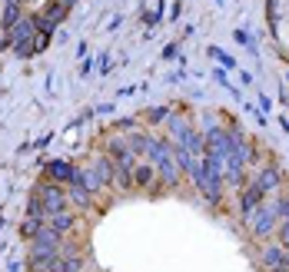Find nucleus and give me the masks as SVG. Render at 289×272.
Here are the masks:
<instances>
[{
    "label": "nucleus",
    "instance_id": "obj_1",
    "mask_svg": "<svg viewBox=\"0 0 289 272\" xmlns=\"http://www.w3.org/2000/svg\"><path fill=\"white\" fill-rule=\"evenodd\" d=\"M34 40H37V20H34V14H23V17L3 34L0 50H14L20 60H30V56H34Z\"/></svg>",
    "mask_w": 289,
    "mask_h": 272
},
{
    "label": "nucleus",
    "instance_id": "obj_2",
    "mask_svg": "<svg viewBox=\"0 0 289 272\" xmlns=\"http://www.w3.org/2000/svg\"><path fill=\"white\" fill-rule=\"evenodd\" d=\"M246 226H250V236L253 239H266L276 236V226H279V216H276V202L272 199H263V206H256V213L253 216L243 219Z\"/></svg>",
    "mask_w": 289,
    "mask_h": 272
},
{
    "label": "nucleus",
    "instance_id": "obj_3",
    "mask_svg": "<svg viewBox=\"0 0 289 272\" xmlns=\"http://www.w3.org/2000/svg\"><path fill=\"white\" fill-rule=\"evenodd\" d=\"M63 239H67V236H60L57 229H50V226L43 222V226H40V233L30 239V253H27V259H30V262L54 259V255L60 253V246H63Z\"/></svg>",
    "mask_w": 289,
    "mask_h": 272
},
{
    "label": "nucleus",
    "instance_id": "obj_4",
    "mask_svg": "<svg viewBox=\"0 0 289 272\" xmlns=\"http://www.w3.org/2000/svg\"><path fill=\"white\" fill-rule=\"evenodd\" d=\"M34 196L40 199V206H43L47 216H54L60 209H70V202H67V186H60V182L40 180L37 186H34Z\"/></svg>",
    "mask_w": 289,
    "mask_h": 272
},
{
    "label": "nucleus",
    "instance_id": "obj_5",
    "mask_svg": "<svg viewBox=\"0 0 289 272\" xmlns=\"http://www.w3.org/2000/svg\"><path fill=\"white\" fill-rule=\"evenodd\" d=\"M67 14H70V10H67V7H60L57 0H47L37 14H34V20H37V30H40V34H57L60 23L67 20Z\"/></svg>",
    "mask_w": 289,
    "mask_h": 272
},
{
    "label": "nucleus",
    "instance_id": "obj_6",
    "mask_svg": "<svg viewBox=\"0 0 289 272\" xmlns=\"http://www.w3.org/2000/svg\"><path fill=\"white\" fill-rule=\"evenodd\" d=\"M190 180H193V186L203 193V199L210 202V206H219V202H223V180H219V176H213V173H206L203 163H199V169L193 173Z\"/></svg>",
    "mask_w": 289,
    "mask_h": 272
},
{
    "label": "nucleus",
    "instance_id": "obj_7",
    "mask_svg": "<svg viewBox=\"0 0 289 272\" xmlns=\"http://www.w3.org/2000/svg\"><path fill=\"white\" fill-rule=\"evenodd\" d=\"M250 182L263 193V196H272V193H279V189H283V169L270 163V166H263V169H259Z\"/></svg>",
    "mask_w": 289,
    "mask_h": 272
},
{
    "label": "nucleus",
    "instance_id": "obj_8",
    "mask_svg": "<svg viewBox=\"0 0 289 272\" xmlns=\"http://www.w3.org/2000/svg\"><path fill=\"white\" fill-rule=\"evenodd\" d=\"M73 176H77V166L70 163V160H47V163H43V180L60 182V186H70Z\"/></svg>",
    "mask_w": 289,
    "mask_h": 272
},
{
    "label": "nucleus",
    "instance_id": "obj_9",
    "mask_svg": "<svg viewBox=\"0 0 289 272\" xmlns=\"http://www.w3.org/2000/svg\"><path fill=\"white\" fill-rule=\"evenodd\" d=\"M156 166L153 163H143V160H136L133 166V189H146V193H160L163 189V182H156Z\"/></svg>",
    "mask_w": 289,
    "mask_h": 272
},
{
    "label": "nucleus",
    "instance_id": "obj_10",
    "mask_svg": "<svg viewBox=\"0 0 289 272\" xmlns=\"http://www.w3.org/2000/svg\"><path fill=\"white\" fill-rule=\"evenodd\" d=\"M43 222H47L50 229H57L60 236H70V233H77V229H80L77 209H60V213H54V216H47Z\"/></svg>",
    "mask_w": 289,
    "mask_h": 272
},
{
    "label": "nucleus",
    "instance_id": "obj_11",
    "mask_svg": "<svg viewBox=\"0 0 289 272\" xmlns=\"http://www.w3.org/2000/svg\"><path fill=\"white\" fill-rule=\"evenodd\" d=\"M263 199H266V196H263L253 182H246V186L239 189V202H236V206H239V219L253 216V213H256V206H263Z\"/></svg>",
    "mask_w": 289,
    "mask_h": 272
},
{
    "label": "nucleus",
    "instance_id": "obj_12",
    "mask_svg": "<svg viewBox=\"0 0 289 272\" xmlns=\"http://www.w3.org/2000/svg\"><path fill=\"white\" fill-rule=\"evenodd\" d=\"M67 202H70V209H93V193L90 189H83L80 182H70L67 186Z\"/></svg>",
    "mask_w": 289,
    "mask_h": 272
},
{
    "label": "nucleus",
    "instance_id": "obj_13",
    "mask_svg": "<svg viewBox=\"0 0 289 272\" xmlns=\"http://www.w3.org/2000/svg\"><path fill=\"white\" fill-rule=\"evenodd\" d=\"M27 14V7H23V0H3V10H0V30L7 34L20 17Z\"/></svg>",
    "mask_w": 289,
    "mask_h": 272
},
{
    "label": "nucleus",
    "instance_id": "obj_14",
    "mask_svg": "<svg viewBox=\"0 0 289 272\" xmlns=\"http://www.w3.org/2000/svg\"><path fill=\"white\" fill-rule=\"evenodd\" d=\"M90 169H93V173H96V180L103 182L107 189L113 186V160H110L107 153H96L93 160H90Z\"/></svg>",
    "mask_w": 289,
    "mask_h": 272
},
{
    "label": "nucleus",
    "instance_id": "obj_15",
    "mask_svg": "<svg viewBox=\"0 0 289 272\" xmlns=\"http://www.w3.org/2000/svg\"><path fill=\"white\" fill-rule=\"evenodd\" d=\"M73 182H80L83 189H90L93 196H100V193L107 189L103 182L96 180V173H93V169H90V163H87V166H77V176H73Z\"/></svg>",
    "mask_w": 289,
    "mask_h": 272
},
{
    "label": "nucleus",
    "instance_id": "obj_16",
    "mask_svg": "<svg viewBox=\"0 0 289 272\" xmlns=\"http://www.w3.org/2000/svg\"><path fill=\"white\" fill-rule=\"evenodd\" d=\"M113 186L120 189V193H130V189H133V169L113 166Z\"/></svg>",
    "mask_w": 289,
    "mask_h": 272
},
{
    "label": "nucleus",
    "instance_id": "obj_17",
    "mask_svg": "<svg viewBox=\"0 0 289 272\" xmlns=\"http://www.w3.org/2000/svg\"><path fill=\"white\" fill-rule=\"evenodd\" d=\"M170 113H173L170 107H146V109H143V123L160 127V123H166V116H170Z\"/></svg>",
    "mask_w": 289,
    "mask_h": 272
},
{
    "label": "nucleus",
    "instance_id": "obj_18",
    "mask_svg": "<svg viewBox=\"0 0 289 272\" xmlns=\"http://www.w3.org/2000/svg\"><path fill=\"white\" fill-rule=\"evenodd\" d=\"M233 40H236L239 47H246L253 56H259V47H256V40L250 36V30H239V27H236V30H233Z\"/></svg>",
    "mask_w": 289,
    "mask_h": 272
},
{
    "label": "nucleus",
    "instance_id": "obj_19",
    "mask_svg": "<svg viewBox=\"0 0 289 272\" xmlns=\"http://www.w3.org/2000/svg\"><path fill=\"white\" fill-rule=\"evenodd\" d=\"M206 54H210L213 60H216V63L223 67V70H233V67H236V60H233V56L226 54V50H219V47H206Z\"/></svg>",
    "mask_w": 289,
    "mask_h": 272
},
{
    "label": "nucleus",
    "instance_id": "obj_20",
    "mask_svg": "<svg viewBox=\"0 0 289 272\" xmlns=\"http://www.w3.org/2000/svg\"><path fill=\"white\" fill-rule=\"evenodd\" d=\"M40 226H43L40 219H30V216H23V222H20V236H23L27 242H30V239H34V236L40 233Z\"/></svg>",
    "mask_w": 289,
    "mask_h": 272
},
{
    "label": "nucleus",
    "instance_id": "obj_21",
    "mask_svg": "<svg viewBox=\"0 0 289 272\" xmlns=\"http://www.w3.org/2000/svg\"><path fill=\"white\" fill-rule=\"evenodd\" d=\"M163 14H166V3L160 0L150 14H143V23H146V27H156V23H163Z\"/></svg>",
    "mask_w": 289,
    "mask_h": 272
},
{
    "label": "nucleus",
    "instance_id": "obj_22",
    "mask_svg": "<svg viewBox=\"0 0 289 272\" xmlns=\"http://www.w3.org/2000/svg\"><path fill=\"white\" fill-rule=\"evenodd\" d=\"M27 216H30V219H40V222L47 219V213H43V206H40V199L34 196V193H30V199H27Z\"/></svg>",
    "mask_w": 289,
    "mask_h": 272
},
{
    "label": "nucleus",
    "instance_id": "obj_23",
    "mask_svg": "<svg viewBox=\"0 0 289 272\" xmlns=\"http://www.w3.org/2000/svg\"><path fill=\"white\" fill-rule=\"evenodd\" d=\"M276 202V216H279V222H286L289 219V193H283L279 199H272Z\"/></svg>",
    "mask_w": 289,
    "mask_h": 272
},
{
    "label": "nucleus",
    "instance_id": "obj_24",
    "mask_svg": "<svg viewBox=\"0 0 289 272\" xmlns=\"http://www.w3.org/2000/svg\"><path fill=\"white\" fill-rule=\"evenodd\" d=\"M54 43V34H40L37 30V40H34V54H40V50H47Z\"/></svg>",
    "mask_w": 289,
    "mask_h": 272
},
{
    "label": "nucleus",
    "instance_id": "obj_25",
    "mask_svg": "<svg viewBox=\"0 0 289 272\" xmlns=\"http://www.w3.org/2000/svg\"><path fill=\"white\" fill-rule=\"evenodd\" d=\"M276 242H279V246H286V249H289V219H286V222H279V226H276Z\"/></svg>",
    "mask_w": 289,
    "mask_h": 272
},
{
    "label": "nucleus",
    "instance_id": "obj_26",
    "mask_svg": "<svg viewBox=\"0 0 289 272\" xmlns=\"http://www.w3.org/2000/svg\"><path fill=\"white\" fill-rule=\"evenodd\" d=\"M133 129H140V123H136L133 116H123V120L116 123V133H133Z\"/></svg>",
    "mask_w": 289,
    "mask_h": 272
},
{
    "label": "nucleus",
    "instance_id": "obj_27",
    "mask_svg": "<svg viewBox=\"0 0 289 272\" xmlns=\"http://www.w3.org/2000/svg\"><path fill=\"white\" fill-rule=\"evenodd\" d=\"M163 60H173V56H180V43H170V47H163Z\"/></svg>",
    "mask_w": 289,
    "mask_h": 272
},
{
    "label": "nucleus",
    "instance_id": "obj_28",
    "mask_svg": "<svg viewBox=\"0 0 289 272\" xmlns=\"http://www.w3.org/2000/svg\"><path fill=\"white\" fill-rule=\"evenodd\" d=\"M110 70H113V60H110V56L103 54V56H100V73L107 76V73H110Z\"/></svg>",
    "mask_w": 289,
    "mask_h": 272
},
{
    "label": "nucleus",
    "instance_id": "obj_29",
    "mask_svg": "<svg viewBox=\"0 0 289 272\" xmlns=\"http://www.w3.org/2000/svg\"><path fill=\"white\" fill-rule=\"evenodd\" d=\"M270 107H272V100L266 93H259V113H270Z\"/></svg>",
    "mask_w": 289,
    "mask_h": 272
},
{
    "label": "nucleus",
    "instance_id": "obj_30",
    "mask_svg": "<svg viewBox=\"0 0 289 272\" xmlns=\"http://www.w3.org/2000/svg\"><path fill=\"white\" fill-rule=\"evenodd\" d=\"M90 70H93V60H83L80 63V76H90Z\"/></svg>",
    "mask_w": 289,
    "mask_h": 272
},
{
    "label": "nucleus",
    "instance_id": "obj_31",
    "mask_svg": "<svg viewBox=\"0 0 289 272\" xmlns=\"http://www.w3.org/2000/svg\"><path fill=\"white\" fill-rule=\"evenodd\" d=\"M50 140H54V133H47V136H40V140H37V143H34V149H43V146H47V143H50Z\"/></svg>",
    "mask_w": 289,
    "mask_h": 272
},
{
    "label": "nucleus",
    "instance_id": "obj_32",
    "mask_svg": "<svg viewBox=\"0 0 289 272\" xmlns=\"http://www.w3.org/2000/svg\"><path fill=\"white\" fill-rule=\"evenodd\" d=\"M180 14H183V3H173V10H170V20H180Z\"/></svg>",
    "mask_w": 289,
    "mask_h": 272
},
{
    "label": "nucleus",
    "instance_id": "obj_33",
    "mask_svg": "<svg viewBox=\"0 0 289 272\" xmlns=\"http://www.w3.org/2000/svg\"><path fill=\"white\" fill-rule=\"evenodd\" d=\"M57 3H60V7H67V10H73V7H77L80 0H57Z\"/></svg>",
    "mask_w": 289,
    "mask_h": 272
},
{
    "label": "nucleus",
    "instance_id": "obj_34",
    "mask_svg": "<svg viewBox=\"0 0 289 272\" xmlns=\"http://www.w3.org/2000/svg\"><path fill=\"white\" fill-rule=\"evenodd\" d=\"M279 127H283V133H289V116H283V120H279Z\"/></svg>",
    "mask_w": 289,
    "mask_h": 272
},
{
    "label": "nucleus",
    "instance_id": "obj_35",
    "mask_svg": "<svg viewBox=\"0 0 289 272\" xmlns=\"http://www.w3.org/2000/svg\"><path fill=\"white\" fill-rule=\"evenodd\" d=\"M286 80H289V73H286Z\"/></svg>",
    "mask_w": 289,
    "mask_h": 272
},
{
    "label": "nucleus",
    "instance_id": "obj_36",
    "mask_svg": "<svg viewBox=\"0 0 289 272\" xmlns=\"http://www.w3.org/2000/svg\"><path fill=\"white\" fill-rule=\"evenodd\" d=\"M286 272H289V269H286Z\"/></svg>",
    "mask_w": 289,
    "mask_h": 272
}]
</instances>
